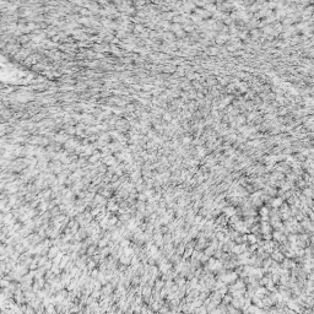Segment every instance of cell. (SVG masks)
<instances>
[{"label": "cell", "instance_id": "cell-1", "mask_svg": "<svg viewBox=\"0 0 314 314\" xmlns=\"http://www.w3.org/2000/svg\"><path fill=\"white\" fill-rule=\"evenodd\" d=\"M207 269L210 271H218L222 269V263L220 259L216 258H210L207 261Z\"/></svg>", "mask_w": 314, "mask_h": 314}, {"label": "cell", "instance_id": "cell-2", "mask_svg": "<svg viewBox=\"0 0 314 314\" xmlns=\"http://www.w3.org/2000/svg\"><path fill=\"white\" fill-rule=\"evenodd\" d=\"M152 292H154V287H151L149 285L143 286V290H141V296L144 297L145 303H147L150 301V298L152 297Z\"/></svg>", "mask_w": 314, "mask_h": 314}, {"label": "cell", "instance_id": "cell-3", "mask_svg": "<svg viewBox=\"0 0 314 314\" xmlns=\"http://www.w3.org/2000/svg\"><path fill=\"white\" fill-rule=\"evenodd\" d=\"M222 298H224V297H222V296L220 295V292H218V291H214L212 293H210L211 303H214V304H216L217 307L222 303Z\"/></svg>", "mask_w": 314, "mask_h": 314}, {"label": "cell", "instance_id": "cell-4", "mask_svg": "<svg viewBox=\"0 0 314 314\" xmlns=\"http://www.w3.org/2000/svg\"><path fill=\"white\" fill-rule=\"evenodd\" d=\"M60 251H62V250H60V247H58V246H53V247H50V248H49V251H48V255H47V257H48L50 260H53V259L59 254Z\"/></svg>", "mask_w": 314, "mask_h": 314}, {"label": "cell", "instance_id": "cell-5", "mask_svg": "<svg viewBox=\"0 0 314 314\" xmlns=\"http://www.w3.org/2000/svg\"><path fill=\"white\" fill-rule=\"evenodd\" d=\"M224 212H225V216H227V217H232V216H235V215H236L237 210H236L235 206H226V207L224 209Z\"/></svg>", "mask_w": 314, "mask_h": 314}, {"label": "cell", "instance_id": "cell-6", "mask_svg": "<svg viewBox=\"0 0 314 314\" xmlns=\"http://www.w3.org/2000/svg\"><path fill=\"white\" fill-rule=\"evenodd\" d=\"M272 238H274L275 240H277V242H285V239H286L283 232H281V231H275L274 233H272Z\"/></svg>", "mask_w": 314, "mask_h": 314}, {"label": "cell", "instance_id": "cell-7", "mask_svg": "<svg viewBox=\"0 0 314 314\" xmlns=\"http://www.w3.org/2000/svg\"><path fill=\"white\" fill-rule=\"evenodd\" d=\"M271 259H272V260H275V261H283V260H285V257H283V254H282L281 251L275 250L274 253H272Z\"/></svg>", "mask_w": 314, "mask_h": 314}, {"label": "cell", "instance_id": "cell-8", "mask_svg": "<svg viewBox=\"0 0 314 314\" xmlns=\"http://www.w3.org/2000/svg\"><path fill=\"white\" fill-rule=\"evenodd\" d=\"M260 231H261L263 235H268V233H270V231H271V226L268 224V222H263L261 226H260Z\"/></svg>", "mask_w": 314, "mask_h": 314}, {"label": "cell", "instance_id": "cell-9", "mask_svg": "<svg viewBox=\"0 0 314 314\" xmlns=\"http://www.w3.org/2000/svg\"><path fill=\"white\" fill-rule=\"evenodd\" d=\"M44 313L46 314H58L57 313V309H55V304H48L47 307H44Z\"/></svg>", "mask_w": 314, "mask_h": 314}, {"label": "cell", "instance_id": "cell-10", "mask_svg": "<svg viewBox=\"0 0 314 314\" xmlns=\"http://www.w3.org/2000/svg\"><path fill=\"white\" fill-rule=\"evenodd\" d=\"M154 287H155L154 290H156V291L160 292L162 288L165 287V281H163V280H158V279H157L156 282H155V286H154Z\"/></svg>", "mask_w": 314, "mask_h": 314}, {"label": "cell", "instance_id": "cell-11", "mask_svg": "<svg viewBox=\"0 0 314 314\" xmlns=\"http://www.w3.org/2000/svg\"><path fill=\"white\" fill-rule=\"evenodd\" d=\"M271 205L274 206L275 209L282 206V198H275V199H272L271 200Z\"/></svg>", "mask_w": 314, "mask_h": 314}, {"label": "cell", "instance_id": "cell-12", "mask_svg": "<svg viewBox=\"0 0 314 314\" xmlns=\"http://www.w3.org/2000/svg\"><path fill=\"white\" fill-rule=\"evenodd\" d=\"M55 309H57V313L58 314H64L65 312H68L63 303H58V304H55Z\"/></svg>", "mask_w": 314, "mask_h": 314}, {"label": "cell", "instance_id": "cell-13", "mask_svg": "<svg viewBox=\"0 0 314 314\" xmlns=\"http://www.w3.org/2000/svg\"><path fill=\"white\" fill-rule=\"evenodd\" d=\"M232 299H233V297H232L231 295H226L224 296V298H222V304H225V306H228L232 303Z\"/></svg>", "mask_w": 314, "mask_h": 314}, {"label": "cell", "instance_id": "cell-14", "mask_svg": "<svg viewBox=\"0 0 314 314\" xmlns=\"http://www.w3.org/2000/svg\"><path fill=\"white\" fill-rule=\"evenodd\" d=\"M195 313H196V314H209V313H207V309H206L205 306H201V307L196 308Z\"/></svg>", "mask_w": 314, "mask_h": 314}, {"label": "cell", "instance_id": "cell-15", "mask_svg": "<svg viewBox=\"0 0 314 314\" xmlns=\"http://www.w3.org/2000/svg\"><path fill=\"white\" fill-rule=\"evenodd\" d=\"M257 236L255 235H248V242L250 243V244H257Z\"/></svg>", "mask_w": 314, "mask_h": 314}, {"label": "cell", "instance_id": "cell-16", "mask_svg": "<svg viewBox=\"0 0 314 314\" xmlns=\"http://www.w3.org/2000/svg\"><path fill=\"white\" fill-rule=\"evenodd\" d=\"M25 314H36V310H35L33 307H31L29 304H27V308L25 310Z\"/></svg>", "mask_w": 314, "mask_h": 314}, {"label": "cell", "instance_id": "cell-17", "mask_svg": "<svg viewBox=\"0 0 314 314\" xmlns=\"http://www.w3.org/2000/svg\"><path fill=\"white\" fill-rule=\"evenodd\" d=\"M104 162H106V163H108V165H112L113 162H114V158H113L112 156H107V157L104 158Z\"/></svg>", "mask_w": 314, "mask_h": 314}, {"label": "cell", "instance_id": "cell-18", "mask_svg": "<svg viewBox=\"0 0 314 314\" xmlns=\"http://www.w3.org/2000/svg\"><path fill=\"white\" fill-rule=\"evenodd\" d=\"M146 314H156V312H154L152 309H151V308H149V310H147V313H146Z\"/></svg>", "mask_w": 314, "mask_h": 314}, {"label": "cell", "instance_id": "cell-19", "mask_svg": "<svg viewBox=\"0 0 314 314\" xmlns=\"http://www.w3.org/2000/svg\"><path fill=\"white\" fill-rule=\"evenodd\" d=\"M106 314H115V312H112V310H108Z\"/></svg>", "mask_w": 314, "mask_h": 314}, {"label": "cell", "instance_id": "cell-20", "mask_svg": "<svg viewBox=\"0 0 314 314\" xmlns=\"http://www.w3.org/2000/svg\"><path fill=\"white\" fill-rule=\"evenodd\" d=\"M173 314H184L183 312H173Z\"/></svg>", "mask_w": 314, "mask_h": 314}, {"label": "cell", "instance_id": "cell-21", "mask_svg": "<svg viewBox=\"0 0 314 314\" xmlns=\"http://www.w3.org/2000/svg\"><path fill=\"white\" fill-rule=\"evenodd\" d=\"M124 314H134V313H133V312H130V310H129V312H126V313H124Z\"/></svg>", "mask_w": 314, "mask_h": 314}, {"label": "cell", "instance_id": "cell-22", "mask_svg": "<svg viewBox=\"0 0 314 314\" xmlns=\"http://www.w3.org/2000/svg\"><path fill=\"white\" fill-rule=\"evenodd\" d=\"M156 314H161V313H156Z\"/></svg>", "mask_w": 314, "mask_h": 314}]
</instances>
